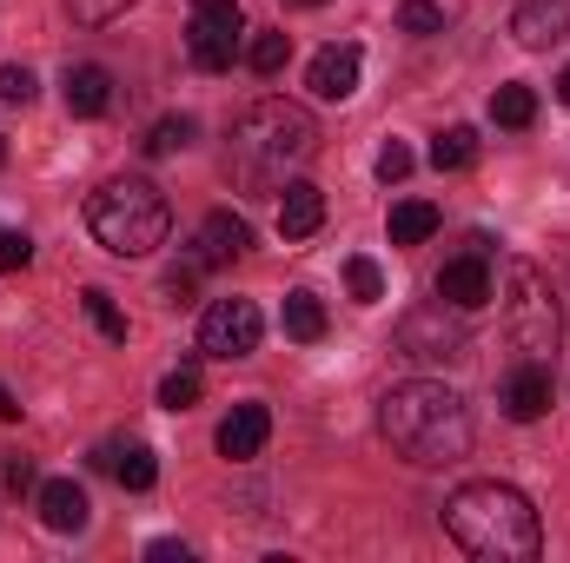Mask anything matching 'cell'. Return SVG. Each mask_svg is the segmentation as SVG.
<instances>
[{"label":"cell","instance_id":"obj_1","mask_svg":"<svg viewBox=\"0 0 570 563\" xmlns=\"http://www.w3.org/2000/svg\"><path fill=\"white\" fill-rule=\"evenodd\" d=\"M444 531L464 557L484 563H531L544 551V524H538L531 497L518 484H498V477L458 484L451 504H444Z\"/></svg>","mask_w":570,"mask_h":563},{"label":"cell","instance_id":"obj_2","mask_svg":"<svg viewBox=\"0 0 570 563\" xmlns=\"http://www.w3.org/2000/svg\"><path fill=\"white\" fill-rule=\"evenodd\" d=\"M379 431H385V444H392L405 464H419V471L458 464V457L471 451V412H464V398H458L451 385H438V378H405V385H392L385 405H379Z\"/></svg>","mask_w":570,"mask_h":563},{"label":"cell","instance_id":"obj_3","mask_svg":"<svg viewBox=\"0 0 570 563\" xmlns=\"http://www.w3.org/2000/svg\"><path fill=\"white\" fill-rule=\"evenodd\" d=\"M312 152H318V127H312L305 107H292V100H253V107L233 120L226 172H233L246 192H273L285 172H298Z\"/></svg>","mask_w":570,"mask_h":563},{"label":"cell","instance_id":"obj_4","mask_svg":"<svg viewBox=\"0 0 570 563\" xmlns=\"http://www.w3.org/2000/svg\"><path fill=\"white\" fill-rule=\"evenodd\" d=\"M87 233L114 253V259H146L166 246L173 233V213H166V192L153 179H107L94 199H87Z\"/></svg>","mask_w":570,"mask_h":563},{"label":"cell","instance_id":"obj_5","mask_svg":"<svg viewBox=\"0 0 570 563\" xmlns=\"http://www.w3.org/2000/svg\"><path fill=\"white\" fill-rule=\"evenodd\" d=\"M504 338H511L524 358H551L558 338H564L551 279H544L531 259H511V266H504Z\"/></svg>","mask_w":570,"mask_h":563},{"label":"cell","instance_id":"obj_6","mask_svg":"<svg viewBox=\"0 0 570 563\" xmlns=\"http://www.w3.org/2000/svg\"><path fill=\"white\" fill-rule=\"evenodd\" d=\"M239 33H246V13L239 0H193V27H186V53L199 73H226L233 53H239Z\"/></svg>","mask_w":570,"mask_h":563},{"label":"cell","instance_id":"obj_7","mask_svg":"<svg viewBox=\"0 0 570 563\" xmlns=\"http://www.w3.org/2000/svg\"><path fill=\"white\" fill-rule=\"evenodd\" d=\"M266 338V318L253 298H219L206 318H199V352L206 358H253Z\"/></svg>","mask_w":570,"mask_h":563},{"label":"cell","instance_id":"obj_8","mask_svg":"<svg viewBox=\"0 0 570 563\" xmlns=\"http://www.w3.org/2000/svg\"><path fill=\"white\" fill-rule=\"evenodd\" d=\"M498 405H504V418L511 424H538L544 412H551V365H544V358L511 365L504 385H498Z\"/></svg>","mask_w":570,"mask_h":563},{"label":"cell","instance_id":"obj_9","mask_svg":"<svg viewBox=\"0 0 570 563\" xmlns=\"http://www.w3.org/2000/svg\"><path fill=\"white\" fill-rule=\"evenodd\" d=\"M438 298H444L451 312H478V305L491 298V259H484V246H471L464 259H451V266L438 273Z\"/></svg>","mask_w":570,"mask_h":563},{"label":"cell","instance_id":"obj_10","mask_svg":"<svg viewBox=\"0 0 570 563\" xmlns=\"http://www.w3.org/2000/svg\"><path fill=\"white\" fill-rule=\"evenodd\" d=\"M511 33H518V47H531V53L570 40V0H518Z\"/></svg>","mask_w":570,"mask_h":563},{"label":"cell","instance_id":"obj_11","mask_svg":"<svg viewBox=\"0 0 570 563\" xmlns=\"http://www.w3.org/2000/svg\"><path fill=\"white\" fill-rule=\"evenodd\" d=\"M399 338L412 345V358H458V352H464V332L444 318V298H438L431 312H412Z\"/></svg>","mask_w":570,"mask_h":563},{"label":"cell","instance_id":"obj_12","mask_svg":"<svg viewBox=\"0 0 570 563\" xmlns=\"http://www.w3.org/2000/svg\"><path fill=\"white\" fill-rule=\"evenodd\" d=\"M266 437H273V412L266 405H233V418L219 424V457L246 464V457L266 451Z\"/></svg>","mask_w":570,"mask_h":563},{"label":"cell","instance_id":"obj_13","mask_svg":"<svg viewBox=\"0 0 570 563\" xmlns=\"http://www.w3.org/2000/svg\"><path fill=\"white\" fill-rule=\"evenodd\" d=\"M305 87H312V100H352V87H358V47H325L312 60V73H305Z\"/></svg>","mask_w":570,"mask_h":563},{"label":"cell","instance_id":"obj_14","mask_svg":"<svg viewBox=\"0 0 570 563\" xmlns=\"http://www.w3.org/2000/svg\"><path fill=\"white\" fill-rule=\"evenodd\" d=\"M253 246V233H246V219L239 213H206V226H199V253H193V266L206 273V266H219V259H239Z\"/></svg>","mask_w":570,"mask_h":563},{"label":"cell","instance_id":"obj_15","mask_svg":"<svg viewBox=\"0 0 570 563\" xmlns=\"http://www.w3.org/2000/svg\"><path fill=\"white\" fill-rule=\"evenodd\" d=\"M40 524L60 531V537L87 531V491H80L73 477H47V484H40Z\"/></svg>","mask_w":570,"mask_h":563},{"label":"cell","instance_id":"obj_16","mask_svg":"<svg viewBox=\"0 0 570 563\" xmlns=\"http://www.w3.org/2000/svg\"><path fill=\"white\" fill-rule=\"evenodd\" d=\"M325 226V192L312 179H292L279 192V239H312Z\"/></svg>","mask_w":570,"mask_h":563},{"label":"cell","instance_id":"obj_17","mask_svg":"<svg viewBox=\"0 0 570 563\" xmlns=\"http://www.w3.org/2000/svg\"><path fill=\"white\" fill-rule=\"evenodd\" d=\"M67 113L73 120H100L107 107H114V73L107 67H67Z\"/></svg>","mask_w":570,"mask_h":563},{"label":"cell","instance_id":"obj_18","mask_svg":"<svg viewBox=\"0 0 570 563\" xmlns=\"http://www.w3.org/2000/svg\"><path fill=\"white\" fill-rule=\"evenodd\" d=\"M94 464H100V471H114L127 491H153V484H159V457H153L146 444H107Z\"/></svg>","mask_w":570,"mask_h":563},{"label":"cell","instance_id":"obj_19","mask_svg":"<svg viewBox=\"0 0 570 563\" xmlns=\"http://www.w3.org/2000/svg\"><path fill=\"white\" fill-rule=\"evenodd\" d=\"M438 233V206L431 199H399L392 206V246H425Z\"/></svg>","mask_w":570,"mask_h":563},{"label":"cell","instance_id":"obj_20","mask_svg":"<svg viewBox=\"0 0 570 563\" xmlns=\"http://www.w3.org/2000/svg\"><path fill=\"white\" fill-rule=\"evenodd\" d=\"M285 338H298V345L325 338V305H318L312 292H292V298H285Z\"/></svg>","mask_w":570,"mask_h":563},{"label":"cell","instance_id":"obj_21","mask_svg":"<svg viewBox=\"0 0 570 563\" xmlns=\"http://www.w3.org/2000/svg\"><path fill=\"white\" fill-rule=\"evenodd\" d=\"M471 159H478V134H471V127H444V134L431 140V166H438V172H464Z\"/></svg>","mask_w":570,"mask_h":563},{"label":"cell","instance_id":"obj_22","mask_svg":"<svg viewBox=\"0 0 570 563\" xmlns=\"http://www.w3.org/2000/svg\"><path fill=\"white\" fill-rule=\"evenodd\" d=\"M491 120H498V127H531V120H538V93L518 87V80L498 87V93H491Z\"/></svg>","mask_w":570,"mask_h":563},{"label":"cell","instance_id":"obj_23","mask_svg":"<svg viewBox=\"0 0 570 563\" xmlns=\"http://www.w3.org/2000/svg\"><path fill=\"white\" fill-rule=\"evenodd\" d=\"M285 60H292V33H253V40H246V67H253L259 80H273Z\"/></svg>","mask_w":570,"mask_h":563},{"label":"cell","instance_id":"obj_24","mask_svg":"<svg viewBox=\"0 0 570 563\" xmlns=\"http://www.w3.org/2000/svg\"><path fill=\"white\" fill-rule=\"evenodd\" d=\"M199 392H206L199 365H179V372H166V378H159V405H166V412H193V405H199Z\"/></svg>","mask_w":570,"mask_h":563},{"label":"cell","instance_id":"obj_25","mask_svg":"<svg viewBox=\"0 0 570 563\" xmlns=\"http://www.w3.org/2000/svg\"><path fill=\"white\" fill-rule=\"evenodd\" d=\"M80 305H87V318L100 325V338H114V345H127V312H120V305H114V298H107L100 285H87V292H80Z\"/></svg>","mask_w":570,"mask_h":563},{"label":"cell","instance_id":"obj_26","mask_svg":"<svg viewBox=\"0 0 570 563\" xmlns=\"http://www.w3.org/2000/svg\"><path fill=\"white\" fill-rule=\"evenodd\" d=\"M140 146H146V159H166V152L193 146V120H186V113H173V120H159V127H153Z\"/></svg>","mask_w":570,"mask_h":563},{"label":"cell","instance_id":"obj_27","mask_svg":"<svg viewBox=\"0 0 570 563\" xmlns=\"http://www.w3.org/2000/svg\"><path fill=\"white\" fill-rule=\"evenodd\" d=\"M345 285H352L358 305H379V298H385V273H379L372 259H345Z\"/></svg>","mask_w":570,"mask_h":563},{"label":"cell","instance_id":"obj_28","mask_svg":"<svg viewBox=\"0 0 570 563\" xmlns=\"http://www.w3.org/2000/svg\"><path fill=\"white\" fill-rule=\"evenodd\" d=\"M399 27L405 33H444V7L438 0H405L399 7Z\"/></svg>","mask_w":570,"mask_h":563},{"label":"cell","instance_id":"obj_29","mask_svg":"<svg viewBox=\"0 0 570 563\" xmlns=\"http://www.w3.org/2000/svg\"><path fill=\"white\" fill-rule=\"evenodd\" d=\"M127 7H134V0H67V13H73L80 27H114Z\"/></svg>","mask_w":570,"mask_h":563},{"label":"cell","instance_id":"obj_30","mask_svg":"<svg viewBox=\"0 0 570 563\" xmlns=\"http://www.w3.org/2000/svg\"><path fill=\"white\" fill-rule=\"evenodd\" d=\"M33 93H40V87H33L27 67H0V100H7V107H27Z\"/></svg>","mask_w":570,"mask_h":563},{"label":"cell","instance_id":"obj_31","mask_svg":"<svg viewBox=\"0 0 570 563\" xmlns=\"http://www.w3.org/2000/svg\"><path fill=\"white\" fill-rule=\"evenodd\" d=\"M33 266V239L27 233H0V273H27Z\"/></svg>","mask_w":570,"mask_h":563},{"label":"cell","instance_id":"obj_32","mask_svg":"<svg viewBox=\"0 0 570 563\" xmlns=\"http://www.w3.org/2000/svg\"><path fill=\"white\" fill-rule=\"evenodd\" d=\"M0 484H7L13 497H20V491H33V484H40V477H33V457H20V451H13V457L0 464Z\"/></svg>","mask_w":570,"mask_h":563},{"label":"cell","instance_id":"obj_33","mask_svg":"<svg viewBox=\"0 0 570 563\" xmlns=\"http://www.w3.org/2000/svg\"><path fill=\"white\" fill-rule=\"evenodd\" d=\"M405 172H412V146H385V152H379V179H385V186H399V179H405Z\"/></svg>","mask_w":570,"mask_h":563},{"label":"cell","instance_id":"obj_34","mask_svg":"<svg viewBox=\"0 0 570 563\" xmlns=\"http://www.w3.org/2000/svg\"><path fill=\"white\" fill-rule=\"evenodd\" d=\"M146 557H153V563H173V557L186 563V544H173V537H159V544H153V551H146Z\"/></svg>","mask_w":570,"mask_h":563},{"label":"cell","instance_id":"obj_35","mask_svg":"<svg viewBox=\"0 0 570 563\" xmlns=\"http://www.w3.org/2000/svg\"><path fill=\"white\" fill-rule=\"evenodd\" d=\"M0 418H7V424L20 418V405H13V392H0Z\"/></svg>","mask_w":570,"mask_h":563},{"label":"cell","instance_id":"obj_36","mask_svg":"<svg viewBox=\"0 0 570 563\" xmlns=\"http://www.w3.org/2000/svg\"><path fill=\"white\" fill-rule=\"evenodd\" d=\"M558 100H564V107H570V67H564V73H558Z\"/></svg>","mask_w":570,"mask_h":563},{"label":"cell","instance_id":"obj_37","mask_svg":"<svg viewBox=\"0 0 570 563\" xmlns=\"http://www.w3.org/2000/svg\"><path fill=\"white\" fill-rule=\"evenodd\" d=\"M298 7H325V0H298Z\"/></svg>","mask_w":570,"mask_h":563},{"label":"cell","instance_id":"obj_38","mask_svg":"<svg viewBox=\"0 0 570 563\" xmlns=\"http://www.w3.org/2000/svg\"><path fill=\"white\" fill-rule=\"evenodd\" d=\"M0 166H7V140H0Z\"/></svg>","mask_w":570,"mask_h":563}]
</instances>
